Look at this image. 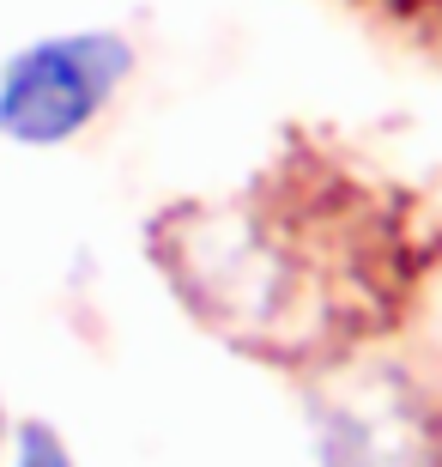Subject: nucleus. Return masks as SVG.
Returning <instances> with one entry per match:
<instances>
[{
    "instance_id": "nucleus-5",
    "label": "nucleus",
    "mask_w": 442,
    "mask_h": 467,
    "mask_svg": "<svg viewBox=\"0 0 442 467\" xmlns=\"http://www.w3.org/2000/svg\"><path fill=\"white\" fill-rule=\"evenodd\" d=\"M0 437H6V407H0Z\"/></svg>"
},
{
    "instance_id": "nucleus-3",
    "label": "nucleus",
    "mask_w": 442,
    "mask_h": 467,
    "mask_svg": "<svg viewBox=\"0 0 442 467\" xmlns=\"http://www.w3.org/2000/svg\"><path fill=\"white\" fill-rule=\"evenodd\" d=\"M315 467H442V413L406 364L340 358L309 382Z\"/></svg>"
},
{
    "instance_id": "nucleus-4",
    "label": "nucleus",
    "mask_w": 442,
    "mask_h": 467,
    "mask_svg": "<svg viewBox=\"0 0 442 467\" xmlns=\"http://www.w3.org/2000/svg\"><path fill=\"white\" fill-rule=\"evenodd\" d=\"M13 467H73V455L61 443V431H49L43 419H31L13 443Z\"/></svg>"
},
{
    "instance_id": "nucleus-1",
    "label": "nucleus",
    "mask_w": 442,
    "mask_h": 467,
    "mask_svg": "<svg viewBox=\"0 0 442 467\" xmlns=\"http://www.w3.org/2000/svg\"><path fill=\"white\" fill-rule=\"evenodd\" d=\"M139 249L224 347L327 370L394 328L430 267V219L412 189L297 134L237 189L164 201Z\"/></svg>"
},
{
    "instance_id": "nucleus-2",
    "label": "nucleus",
    "mask_w": 442,
    "mask_h": 467,
    "mask_svg": "<svg viewBox=\"0 0 442 467\" xmlns=\"http://www.w3.org/2000/svg\"><path fill=\"white\" fill-rule=\"evenodd\" d=\"M139 73V43L116 25H73L18 43L0 61V140L55 152L86 140Z\"/></svg>"
}]
</instances>
